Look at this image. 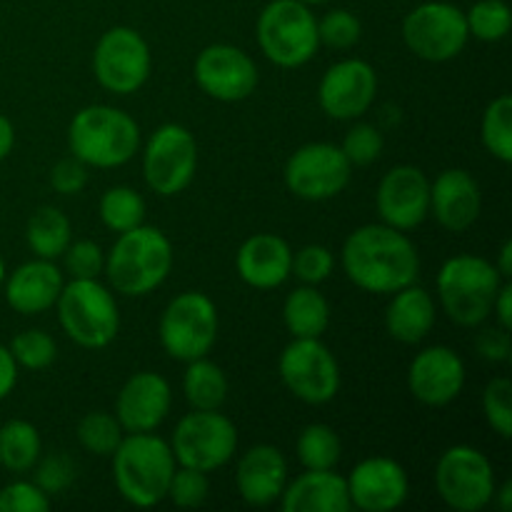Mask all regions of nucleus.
I'll return each mask as SVG.
<instances>
[{"label":"nucleus","mask_w":512,"mask_h":512,"mask_svg":"<svg viewBox=\"0 0 512 512\" xmlns=\"http://www.w3.org/2000/svg\"><path fill=\"white\" fill-rule=\"evenodd\" d=\"M15 363L28 370H43L55 360V340L43 330H23L10 343Z\"/></svg>","instance_id":"37"},{"label":"nucleus","mask_w":512,"mask_h":512,"mask_svg":"<svg viewBox=\"0 0 512 512\" xmlns=\"http://www.w3.org/2000/svg\"><path fill=\"white\" fill-rule=\"evenodd\" d=\"M493 313L498 315L500 328H505V330L512 328V285L508 283V280H505V283L500 285L498 295H495Z\"/></svg>","instance_id":"49"},{"label":"nucleus","mask_w":512,"mask_h":512,"mask_svg":"<svg viewBox=\"0 0 512 512\" xmlns=\"http://www.w3.org/2000/svg\"><path fill=\"white\" fill-rule=\"evenodd\" d=\"M18 383V363H15L10 348L0 345V400L8 398Z\"/></svg>","instance_id":"48"},{"label":"nucleus","mask_w":512,"mask_h":512,"mask_svg":"<svg viewBox=\"0 0 512 512\" xmlns=\"http://www.w3.org/2000/svg\"><path fill=\"white\" fill-rule=\"evenodd\" d=\"M350 160L333 143H308L290 155L285 185L303 200H328L350 183Z\"/></svg>","instance_id":"15"},{"label":"nucleus","mask_w":512,"mask_h":512,"mask_svg":"<svg viewBox=\"0 0 512 512\" xmlns=\"http://www.w3.org/2000/svg\"><path fill=\"white\" fill-rule=\"evenodd\" d=\"M495 268H498V273L503 275V280H510V275H512V243L510 240H505L503 248H500V260Z\"/></svg>","instance_id":"51"},{"label":"nucleus","mask_w":512,"mask_h":512,"mask_svg":"<svg viewBox=\"0 0 512 512\" xmlns=\"http://www.w3.org/2000/svg\"><path fill=\"white\" fill-rule=\"evenodd\" d=\"M280 378L303 403L323 405L338 395L340 368L320 338H295L280 355Z\"/></svg>","instance_id":"13"},{"label":"nucleus","mask_w":512,"mask_h":512,"mask_svg":"<svg viewBox=\"0 0 512 512\" xmlns=\"http://www.w3.org/2000/svg\"><path fill=\"white\" fill-rule=\"evenodd\" d=\"M170 385L158 373H135L120 388L115 418L125 433H153L170 413Z\"/></svg>","instance_id":"21"},{"label":"nucleus","mask_w":512,"mask_h":512,"mask_svg":"<svg viewBox=\"0 0 512 512\" xmlns=\"http://www.w3.org/2000/svg\"><path fill=\"white\" fill-rule=\"evenodd\" d=\"M435 325V303L430 293L418 285L400 288L393 295L385 313V328L395 340L405 345H415L433 330Z\"/></svg>","instance_id":"27"},{"label":"nucleus","mask_w":512,"mask_h":512,"mask_svg":"<svg viewBox=\"0 0 512 512\" xmlns=\"http://www.w3.org/2000/svg\"><path fill=\"white\" fill-rule=\"evenodd\" d=\"M340 455H343V445L330 425L313 423L300 433L298 458L305 470H333L340 463Z\"/></svg>","instance_id":"32"},{"label":"nucleus","mask_w":512,"mask_h":512,"mask_svg":"<svg viewBox=\"0 0 512 512\" xmlns=\"http://www.w3.org/2000/svg\"><path fill=\"white\" fill-rule=\"evenodd\" d=\"M280 500L285 512H348L353 508L348 483L333 470H308L298 475L285 485Z\"/></svg>","instance_id":"26"},{"label":"nucleus","mask_w":512,"mask_h":512,"mask_svg":"<svg viewBox=\"0 0 512 512\" xmlns=\"http://www.w3.org/2000/svg\"><path fill=\"white\" fill-rule=\"evenodd\" d=\"M465 13L453 3L430 0L410 10L403 20V40L418 58L445 63L463 53L468 43Z\"/></svg>","instance_id":"9"},{"label":"nucleus","mask_w":512,"mask_h":512,"mask_svg":"<svg viewBox=\"0 0 512 512\" xmlns=\"http://www.w3.org/2000/svg\"><path fill=\"white\" fill-rule=\"evenodd\" d=\"M383 145L385 140L378 128H373V125L368 123H360L353 125V130L345 135L343 148L340 150H343L345 158L350 160V165H370L380 158Z\"/></svg>","instance_id":"41"},{"label":"nucleus","mask_w":512,"mask_h":512,"mask_svg":"<svg viewBox=\"0 0 512 512\" xmlns=\"http://www.w3.org/2000/svg\"><path fill=\"white\" fill-rule=\"evenodd\" d=\"M50 183L60 195H75L85 188L88 183V165L80 158H65L50 173Z\"/></svg>","instance_id":"46"},{"label":"nucleus","mask_w":512,"mask_h":512,"mask_svg":"<svg viewBox=\"0 0 512 512\" xmlns=\"http://www.w3.org/2000/svg\"><path fill=\"white\" fill-rule=\"evenodd\" d=\"M430 208L435 220L450 233H463L480 215V188L463 168H450L430 185Z\"/></svg>","instance_id":"22"},{"label":"nucleus","mask_w":512,"mask_h":512,"mask_svg":"<svg viewBox=\"0 0 512 512\" xmlns=\"http://www.w3.org/2000/svg\"><path fill=\"white\" fill-rule=\"evenodd\" d=\"M378 213L395 230H413L430 213V180L413 165H398L378 185Z\"/></svg>","instance_id":"18"},{"label":"nucleus","mask_w":512,"mask_h":512,"mask_svg":"<svg viewBox=\"0 0 512 512\" xmlns=\"http://www.w3.org/2000/svg\"><path fill=\"white\" fill-rule=\"evenodd\" d=\"M210 493V483H208V473L195 468H180L175 470L173 478H170L168 485V495L165 498L173 500L178 508H198V505L205 503Z\"/></svg>","instance_id":"40"},{"label":"nucleus","mask_w":512,"mask_h":512,"mask_svg":"<svg viewBox=\"0 0 512 512\" xmlns=\"http://www.w3.org/2000/svg\"><path fill=\"white\" fill-rule=\"evenodd\" d=\"M50 500L35 483H13L0 490V512H45Z\"/></svg>","instance_id":"44"},{"label":"nucleus","mask_w":512,"mask_h":512,"mask_svg":"<svg viewBox=\"0 0 512 512\" xmlns=\"http://www.w3.org/2000/svg\"><path fill=\"white\" fill-rule=\"evenodd\" d=\"M238 448V430L218 410H195L185 415L173 433V455L185 468L213 470L223 468Z\"/></svg>","instance_id":"11"},{"label":"nucleus","mask_w":512,"mask_h":512,"mask_svg":"<svg viewBox=\"0 0 512 512\" xmlns=\"http://www.w3.org/2000/svg\"><path fill=\"white\" fill-rule=\"evenodd\" d=\"M198 168V143L193 133L178 123L160 125L145 145L143 173L153 193L178 195L193 180Z\"/></svg>","instance_id":"12"},{"label":"nucleus","mask_w":512,"mask_h":512,"mask_svg":"<svg viewBox=\"0 0 512 512\" xmlns=\"http://www.w3.org/2000/svg\"><path fill=\"white\" fill-rule=\"evenodd\" d=\"M240 498L255 508L275 503L288 485V463L273 445H255L240 458L235 470Z\"/></svg>","instance_id":"23"},{"label":"nucleus","mask_w":512,"mask_h":512,"mask_svg":"<svg viewBox=\"0 0 512 512\" xmlns=\"http://www.w3.org/2000/svg\"><path fill=\"white\" fill-rule=\"evenodd\" d=\"M235 265L250 288H278L293 273V250L280 235L260 233L240 245Z\"/></svg>","instance_id":"24"},{"label":"nucleus","mask_w":512,"mask_h":512,"mask_svg":"<svg viewBox=\"0 0 512 512\" xmlns=\"http://www.w3.org/2000/svg\"><path fill=\"white\" fill-rule=\"evenodd\" d=\"M503 275L493 263L478 255H458L445 260L438 273V293L445 313L458 325L473 328L493 313L495 295L503 285Z\"/></svg>","instance_id":"5"},{"label":"nucleus","mask_w":512,"mask_h":512,"mask_svg":"<svg viewBox=\"0 0 512 512\" xmlns=\"http://www.w3.org/2000/svg\"><path fill=\"white\" fill-rule=\"evenodd\" d=\"M68 143L75 158L93 168H118L140 145V128L128 113L110 105H90L73 118Z\"/></svg>","instance_id":"4"},{"label":"nucleus","mask_w":512,"mask_h":512,"mask_svg":"<svg viewBox=\"0 0 512 512\" xmlns=\"http://www.w3.org/2000/svg\"><path fill=\"white\" fill-rule=\"evenodd\" d=\"M100 218L113 233H128L145 220V203L133 188H110L100 198Z\"/></svg>","instance_id":"33"},{"label":"nucleus","mask_w":512,"mask_h":512,"mask_svg":"<svg viewBox=\"0 0 512 512\" xmlns=\"http://www.w3.org/2000/svg\"><path fill=\"white\" fill-rule=\"evenodd\" d=\"M3 275H5V265H3V260H0V280H3Z\"/></svg>","instance_id":"54"},{"label":"nucleus","mask_w":512,"mask_h":512,"mask_svg":"<svg viewBox=\"0 0 512 512\" xmlns=\"http://www.w3.org/2000/svg\"><path fill=\"white\" fill-rule=\"evenodd\" d=\"M378 93V75L365 60L350 58L330 65L318 88L320 108L335 120H353L368 113Z\"/></svg>","instance_id":"17"},{"label":"nucleus","mask_w":512,"mask_h":512,"mask_svg":"<svg viewBox=\"0 0 512 512\" xmlns=\"http://www.w3.org/2000/svg\"><path fill=\"white\" fill-rule=\"evenodd\" d=\"M468 33L485 43H498L510 33L512 13L505 0H478L473 8L465 13Z\"/></svg>","instance_id":"35"},{"label":"nucleus","mask_w":512,"mask_h":512,"mask_svg":"<svg viewBox=\"0 0 512 512\" xmlns=\"http://www.w3.org/2000/svg\"><path fill=\"white\" fill-rule=\"evenodd\" d=\"M218 338V310L205 293L190 290L170 300L160 318V343L175 360L205 358Z\"/></svg>","instance_id":"8"},{"label":"nucleus","mask_w":512,"mask_h":512,"mask_svg":"<svg viewBox=\"0 0 512 512\" xmlns=\"http://www.w3.org/2000/svg\"><path fill=\"white\" fill-rule=\"evenodd\" d=\"M480 130L488 153L500 163H512V98L508 93L488 105Z\"/></svg>","instance_id":"34"},{"label":"nucleus","mask_w":512,"mask_h":512,"mask_svg":"<svg viewBox=\"0 0 512 512\" xmlns=\"http://www.w3.org/2000/svg\"><path fill=\"white\" fill-rule=\"evenodd\" d=\"M113 458L118 493L138 508H153L168 495L175 473V455L163 438L153 433H130L120 440Z\"/></svg>","instance_id":"2"},{"label":"nucleus","mask_w":512,"mask_h":512,"mask_svg":"<svg viewBox=\"0 0 512 512\" xmlns=\"http://www.w3.org/2000/svg\"><path fill=\"white\" fill-rule=\"evenodd\" d=\"M13 143H15L13 123H10V120L0 113V160H3L10 150H13Z\"/></svg>","instance_id":"50"},{"label":"nucleus","mask_w":512,"mask_h":512,"mask_svg":"<svg viewBox=\"0 0 512 512\" xmlns=\"http://www.w3.org/2000/svg\"><path fill=\"white\" fill-rule=\"evenodd\" d=\"M283 318L293 338H320L328 330L330 305L313 285L298 288L285 300Z\"/></svg>","instance_id":"28"},{"label":"nucleus","mask_w":512,"mask_h":512,"mask_svg":"<svg viewBox=\"0 0 512 512\" xmlns=\"http://www.w3.org/2000/svg\"><path fill=\"white\" fill-rule=\"evenodd\" d=\"M475 350H478L480 358L490 360V363H505L512 353L510 330L500 328V325L480 330L478 338H475Z\"/></svg>","instance_id":"47"},{"label":"nucleus","mask_w":512,"mask_h":512,"mask_svg":"<svg viewBox=\"0 0 512 512\" xmlns=\"http://www.w3.org/2000/svg\"><path fill=\"white\" fill-rule=\"evenodd\" d=\"M360 33H363V25H360L358 15H353L350 10H330L323 15V20H318V38L328 48H353L360 40Z\"/></svg>","instance_id":"39"},{"label":"nucleus","mask_w":512,"mask_h":512,"mask_svg":"<svg viewBox=\"0 0 512 512\" xmlns=\"http://www.w3.org/2000/svg\"><path fill=\"white\" fill-rule=\"evenodd\" d=\"M60 290H63L60 270L55 268L53 260L40 258L20 265L10 275L8 285H5V300H8V305L15 313L38 315L53 308Z\"/></svg>","instance_id":"25"},{"label":"nucleus","mask_w":512,"mask_h":512,"mask_svg":"<svg viewBox=\"0 0 512 512\" xmlns=\"http://www.w3.org/2000/svg\"><path fill=\"white\" fill-rule=\"evenodd\" d=\"M40 458V435L28 420H8L0 428V465L10 473H25Z\"/></svg>","instance_id":"30"},{"label":"nucleus","mask_w":512,"mask_h":512,"mask_svg":"<svg viewBox=\"0 0 512 512\" xmlns=\"http://www.w3.org/2000/svg\"><path fill=\"white\" fill-rule=\"evenodd\" d=\"M75 468L65 455H50L43 463L38 465V473H35V485L43 490L45 495H58L73 483Z\"/></svg>","instance_id":"45"},{"label":"nucleus","mask_w":512,"mask_h":512,"mask_svg":"<svg viewBox=\"0 0 512 512\" xmlns=\"http://www.w3.org/2000/svg\"><path fill=\"white\" fill-rule=\"evenodd\" d=\"M512 383L508 378L490 380L488 388L483 393V413L490 428L500 435V438H510L512 435Z\"/></svg>","instance_id":"38"},{"label":"nucleus","mask_w":512,"mask_h":512,"mask_svg":"<svg viewBox=\"0 0 512 512\" xmlns=\"http://www.w3.org/2000/svg\"><path fill=\"white\" fill-rule=\"evenodd\" d=\"M435 485L448 508L478 512L495 498V470L480 450L455 445L438 460Z\"/></svg>","instance_id":"10"},{"label":"nucleus","mask_w":512,"mask_h":512,"mask_svg":"<svg viewBox=\"0 0 512 512\" xmlns=\"http://www.w3.org/2000/svg\"><path fill=\"white\" fill-rule=\"evenodd\" d=\"M343 268L368 293H398L418 280L420 258L413 240L390 225H363L343 248Z\"/></svg>","instance_id":"1"},{"label":"nucleus","mask_w":512,"mask_h":512,"mask_svg":"<svg viewBox=\"0 0 512 512\" xmlns=\"http://www.w3.org/2000/svg\"><path fill=\"white\" fill-rule=\"evenodd\" d=\"M183 390L193 410H218L228 398V378L220 365L208 358L190 360L183 378Z\"/></svg>","instance_id":"29"},{"label":"nucleus","mask_w":512,"mask_h":512,"mask_svg":"<svg viewBox=\"0 0 512 512\" xmlns=\"http://www.w3.org/2000/svg\"><path fill=\"white\" fill-rule=\"evenodd\" d=\"M78 440L88 453L108 458L123 440V428H120L118 418L103 413V410H95V413H88L80 420Z\"/></svg>","instance_id":"36"},{"label":"nucleus","mask_w":512,"mask_h":512,"mask_svg":"<svg viewBox=\"0 0 512 512\" xmlns=\"http://www.w3.org/2000/svg\"><path fill=\"white\" fill-rule=\"evenodd\" d=\"M293 273L308 285L323 283L333 273V253L323 245H305L293 255Z\"/></svg>","instance_id":"43"},{"label":"nucleus","mask_w":512,"mask_h":512,"mask_svg":"<svg viewBox=\"0 0 512 512\" xmlns=\"http://www.w3.org/2000/svg\"><path fill=\"white\" fill-rule=\"evenodd\" d=\"M63 255L65 268H68V273L78 280L98 278L105 270V255L103 250H100V245L93 243V240H78V243L68 245Z\"/></svg>","instance_id":"42"},{"label":"nucleus","mask_w":512,"mask_h":512,"mask_svg":"<svg viewBox=\"0 0 512 512\" xmlns=\"http://www.w3.org/2000/svg\"><path fill=\"white\" fill-rule=\"evenodd\" d=\"M28 245L38 258L55 260L70 245V220L58 208L35 210L28 220Z\"/></svg>","instance_id":"31"},{"label":"nucleus","mask_w":512,"mask_h":512,"mask_svg":"<svg viewBox=\"0 0 512 512\" xmlns=\"http://www.w3.org/2000/svg\"><path fill=\"white\" fill-rule=\"evenodd\" d=\"M410 393L430 408L453 403L465 385V365L455 350L433 345L415 355L408 370Z\"/></svg>","instance_id":"20"},{"label":"nucleus","mask_w":512,"mask_h":512,"mask_svg":"<svg viewBox=\"0 0 512 512\" xmlns=\"http://www.w3.org/2000/svg\"><path fill=\"white\" fill-rule=\"evenodd\" d=\"M195 80L215 100L238 103L253 95L258 85V68L235 45H208L195 60Z\"/></svg>","instance_id":"16"},{"label":"nucleus","mask_w":512,"mask_h":512,"mask_svg":"<svg viewBox=\"0 0 512 512\" xmlns=\"http://www.w3.org/2000/svg\"><path fill=\"white\" fill-rule=\"evenodd\" d=\"M500 498V510L503 512H510L512 510V483H505L503 488H500V493H495Z\"/></svg>","instance_id":"52"},{"label":"nucleus","mask_w":512,"mask_h":512,"mask_svg":"<svg viewBox=\"0 0 512 512\" xmlns=\"http://www.w3.org/2000/svg\"><path fill=\"white\" fill-rule=\"evenodd\" d=\"M258 43L280 68H300L318 53V18L300 0H270L258 18Z\"/></svg>","instance_id":"6"},{"label":"nucleus","mask_w":512,"mask_h":512,"mask_svg":"<svg viewBox=\"0 0 512 512\" xmlns=\"http://www.w3.org/2000/svg\"><path fill=\"white\" fill-rule=\"evenodd\" d=\"M173 268V245L163 230L138 225L120 233L105 258L110 285L123 295H148L168 278Z\"/></svg>","instance_id":"3"},{"label":"nucleus","mask_w":512,"mask_h":512,"mask_svg":"<svg viewBox=\"0 0 512 512\" xmlns=\"http://www.w3.org/2000/svg\"><path fill=\"white\" fill-rule=\"evenodd\" d=\"M350 505L365 512L398 510L408 500V473L393 458H368L345 478Z\"/></svg>","instance_id":"19"},{"label":"nucleus","mask_w":512,"mask_h":512,"mask_svg":"<svg viewBox=\"0 0 512 512\" xmlns=\"http://www.w3.org/2000/svg\"><path fill=\"white\" fill-rule=\"evenodd\" d=\"M300 3H305V5H323V3H330V0H300Z\"/></svg>","instance_id":"53"},{"label":"nucleus","mask_w":512,"mask_h":512,"mask_svg":"<svg viewBox=\"0 0 512 512\" xmlns=\"http://www.w3.org/2000/svg\"><path fill=\"white\" fill-rule=\"evenodd\" d=\"M55 305H58L60 325L68 338H73L83 348H105L118 335V305L108 288L98 283V278H73L68 285H63Z\"/></svg>","instance_id":"7"},{"label":"nucleus","mask_w":512,"mask_h":512,"mask_svg":"<svg viewBox=\"0 0 512 512\" xmlns=\"http://www.w3.org/2000/svg\"><path fill=\"white\" fill-rule=\"evenodd\" d=\"M93 70L105 90L118 95L135 93L150 75V50L143 35L133 28H110L98 40L93 53Z\"/></svg>","instance_id":"14"}]
</instances>
